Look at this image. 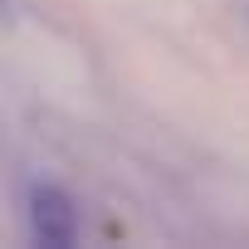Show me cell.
<instances>
[{"label":"cell","mask_w":249,"mask_h":249,"mask_svg":"<svg viewBox=\"0 0 249 249\" xmlns=\"http://www.w3.org/2000/svg\"><path fill=\"white\" fill-rule=\"evenodd\" d=\"M30 230H35L39 244H73V234H78L73 200L64 191H54V186H39L30 196Z\"/></svg>","instance_id":"1"}]
</instances>
